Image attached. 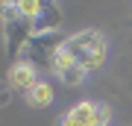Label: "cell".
I'll use <instances>...</instances> for the list:
<instances>
[{"instance_id":"cell-2","label":"cell","mask_w":132,"mask_h":126,"mask_svg":"<svg viewBox=\"0 0 132 126\" xmlns=\"http://www.w3.org/2000/svg\"><path fill=\"white\" fill-rule=\"evenodd\" d=\"M65 50L71 53L73 62L82 70H88V73L100 70L106 65V59H109V41H106L103 32H97V29H82V32L65 38Z\"/></svg>"},{"instance_id":"cell-7","label":"cell","mask_w":132,"mask_h":126,"mask_svg":"<svg viewBox=\"0 0 132 126\" xmlns=\"http://www.w3.org/2000/svg\"><path fill=\"white\" fill-rule=\"evenodd\" d=\"M27 100H29V106H35V108H47V106L53 103V85L41 79L32 91L27 94Z\"/></svg>"},{"instance_id":"cell-11","label":"cell","mask_w":132,"mask_h":126,"mask_svg":"<svg viewBox=\"0 0 132 126\" xmlns=\"http://www.w3.org/2000/svg\"><path fill=\"white\" fill-rule=\"evenodd\" d=\"M9 103H12V85L6 79H0V108H6Z\"/></svg>"},{"instance_id":"cell-6","label":"cell","mask_w":132,"mask_h":126,"mask_svg":"<svg viewBox=\"0 0 132 126\" xmlns=\"http://www.w3.org/2000/svg\"><path fill=\"white\" fill-rule=\"evenodd\" d=\"M97 108H100V103L82 100V103H76L73 108H68V112H71V114H73L82 126H94V123H97Z\"/></svg>"},{"instance_id":"cell-9","label":"cell","mask_w":132,"mask_h":126,"mask_svg":"<svg viewBox=\"0 0 132 126\" xmlns=\"http://www.w3.org/2000/svg\"><path fill=\"white\" fill-rule=\"evenodd\" d=\"M41 9H44L41 0H18V12L24 15V18H29V21H38Z\"/></svg>"},{"instance_id":"cell-10","label":"cell","mask_w":132,"mask_h":126,"mask_svg":"<svg viewBox=\"0 0 132 126\" xmlns=\"http://www.w3.org/2000/svg\"><path fill=\"white\" fill-rule=\"evenodd\" d=\"M73 65H76V62H73V56L65 50V47H62V50L56 53V59H53V73H56V76H62L68 68H73Z\"/></svg>"},{"instance_id":"cell-3","label":"cell","mask_w":132,"mask_h":126,"mask_svg":"<svg viewBox=\"0 0 132 126\" xmlns=\"http://www.w3.org/2000/svg\"><path fill=\"white\" fill-rule=\"evenodd\" d=\"M65 47V38L59 32L53 35H35L32 41H29L27 53H24V62H29L32 68H47L53 70V59H56V53Z\"/></svg>"},{"instance_id":"cell-5","label":"cell","mask_w":132,"mask_h":126,"mask_svg":"<svg viewBox=\"0 0 132 126\" xmlns=\"http://www.w3.org/2000/svg\"><path fill=\"white\" fill-rule=\"evenodd\" d=\"M59 27H62V6L47 0L35 21V35H53V32H59Z\"/></svg>"},{"instance_id":"cell-12","label":"cell","mask_w":132,"mask_h":126,"mask_svg":"<svg viewBox=\"0 0 132 126\" xmlns=\"http://www.w3.org/2000/svg\"><path fill=\"white\" fill-rule=\"evenodd\" d=\"M56 126H82L79 120H76V117L71 114V112H65V114H62L59 117V120H56Z\"/></svg>"},{"instance_id":"cell-8","label":"cell","mask_w":132,"mask_h":126,"mask_svg":"<svg viewBox=\"0 0 132 126\" xmlns=\"http://www.w3.org/2000/svg\"><path fill=\"white\" fill-rule=\"evenodd\" d=\"M85 76H88V70H82L79 65H73V68H68V70H65V73H62V76H59V79H62V82H65V85H68V88H79V85L85 82Z\"/></svg>"},{"instance_id":"cell-4","label":"cell","mask_w":132,"mask_h":126,"mask_svg":"<svg viewBox=\"0 0 132 126\" xmlns=\"http://www.w3.org/2000/svg\"><path fill=\"white\" fill-rule=\"evenodd\" d=\"M6 82L12 85V91H27V94H29L41 79H38V68H32L29 62L21 59V62H15V65L9 68V76H6Z\"/></svg>"},{"instance_id":"cell-1","label":"cell","mask_w":132,"mask_h":126,"mask_svg":"<svg viewBox=\"0 0 132 126\" xmlns=\"http://www.w3.org/2000/svg\"><path fill=\"white\" fill-rule=\"evenodd\" d=\"M0 29H3L6 56L12 59V65L21 62L29 41L35 38V21L24 18L18 12V3H0Z\"/></svg>"}]
</instances>
